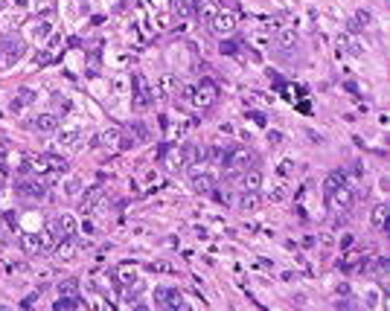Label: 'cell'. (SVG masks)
Instances as JSON below:
<instances>
[{"mask_svg": "<svg viewBox=\"0 0 390 311\" xmlns=\"http://www.w3.org/2000/svg\"><path fill=\"white\" fill-rule=\"evenodd\" d=\"M12 3H15V6H20V9H24V6H27L29 0H12Z\"/></svg>", "mask_w": 390, "mask_h": 311, "instance_id": "37", "label": "cell"}, {"mask_svg": "<svg viewBox=\"0 0 390 311\" xmlns=\"http://www.w3.org/2000/svg\"><path fill=\"white\" fill-rule=\"evenodd\" d=\"M53 102H55V108H61V114H67V111H70V102H67L64 96H55Z\"/></svg>", "mask_w": 390, "mask_h": 311, "instance_id": "29", "label": "cell"}, {"mask_svg": "<svg viewBox=\"0 0 390 311\" xmlns=\"http://www.w3.org/2000/svg\"><path fill=\"white\" fill-rule=\"evenodd\" d=\"M67 169V160L55 157V154H29L24 160V175H35V178H50Z\"/></svg>", "mask_w": 390, "mask_h": 311, "instance_id": "1", "label": "cell"}, {"mask_svg": "<svg viewBox=\"0 0 390 311\" xmlns=\"http://www.w3.org/2000/svg\"><path fill=\"white\" fill-rule=\"evenodd\" d=\"M259 204H262V201H259L256 192H245V195L239 198V210H242V213H254V210H259Z\"/></svg>", "mask_w": 390, "mask_h": 311, "instance_id": "20", "label": "cell"}, {"mask_svg": "<svg viewBox=\"0 0 390 311\" xmlns=\"http://www.w3.org/2000/svg\"><path fill=\"white\" fill-rule=\"evenodd\" d=\"M117 282L122 285V288H131V285H137V267L131 265V262H122V265H117Z\"/></svg>", "mask_w": 390, "mask_h": 311, "instance_id": "13", "label": "cell"}, {"mask_svg": "<svg viewBox=\"0 0 390 311\" xmlns=\"http://www.w3.org/2000/svg\"><path fill=\"white\" fill-rule=\"evenodd\" d=\"M154 302H157V305H172V308H181L183 297L175 291V288H160V291H154Z\"/></svg>", "mask_w": 390, "mask_h": 311, "instance_id": "12", "label": "cell"}, {"mask_svg": "<svg viewBox=\"0 0 390 311\" xmlns=\"http://www.w3.org/2000/svg\"><path fill=\"white\" fill-rule=\"evenodd\" d=\"M32 128L41 134H53L55 128H58V116L55 114H38L35 119H32Z\"/></svg>", "mask_w": 390, "mask_h": 311, "instance_id": "15", "label": "cell"}, {"mask_svg": "<svg viewBox=\"0 0 390 311\" xmlns=\"http://www.w3.org/2000/svg\"><path fill=\"white\" fill-rule=\"evenodd\" d=\"M82 140H85L82 125H70V128H61V131H58V146H61V149H76Z\"/></svg>", "mask_w": 390, "mask_h": 311, "instance_id": "10", "label": "cell"}, {"mask_svg": "<svg viewBox=\"0 0 390 311\" xmlns=\"http://www.w3.org/2000/svg\"><path fill=\"white\" fill-rule=\"evenodd\" d=\"M18 192L24 198H38V201H41V198L47 195V183L38 180L35 175H24V178L18 180Z\"/></svg>", "mask_w": 390, "mask_h": 311, "instance_id": "8", "label": "cell"}, {"mask_svg": "<svg viewBox=\"0 0 390 311\" xmlns=\"http://www.w3.org/2000/svg\"><path fill=\"white\" fill-rule=\"evenodd\" d=\"M55 250V256L61 259V262H70L73 256H76V241H73V236H67V239H58L53 244Z\"/></svg>", "mask_w": 390, "mask_h": 311, "instance_id": "14", "label": "cell"}, {"mask_svg": "<svg viewBox=\"0 0 390 311\" xmlns=\"http://www.w3.org/2000/svg\"><path fill=\"white\" fill-rule=\"evenodd\" d=\"M58 291H61V294H73V291H76V279H67L64 285H58Z\"/></svg>", "mask_w": 390, "mask_h": 311, "instance_id": "31", "label": "cell"}, {"mask_svg": "<svg viewBox=\"0 0 390 311\" xmlns=\"http://www.w3.org/2000/svg\"><path fill=\"white\" fill-rule=\"evenodd\" d=\"M117 142H119V131L117 128H108V131H102L99 137H93L91 146H108V149H114Z\"/></svg>", "mask_w": 390, "mask_h": 311, "instance_id": "18", "label": "cell"}, {"mask_svg": "<svg viewBox=\"0 0 390 311\" xmlns=\"http://www.w3.org/2000/svg\"><path fill=\"white\" fill-rule=\"evenodd\" d=\"M187 102H192L198 111H210L218 102V85L213 79H198L190 88V99Z\"/></svg>", "mask_w": 390, "mask_h": 311, "instance_id": "2", "label": "cell"}, {"mask_svg": "<svg viewBox=\"0 0 390 311\" xmlns=\"http://www.w3.org/2000/svg\"><path fill=\"white\" fill-rule=\"evenodd\" d=\"M163 160H166V169H169V172H187V169H190V160H187L183 146H181V149H169L163 154Z\"/></svg>", "mask_w": 390, "mask_h": 311, "instance_id": "11", "label": "cell"}, {"mask_svg": "<svg viewBox=\"0 0 390 311\" xmlns=\"http://www.w3.org/2000/svg\"><path fill=\"white\" fill-rule=\"evenodd\" d=\"M355 195H353V189L346 186H338L335 192H329L326 195V204H329V213L335 215V218H344L346 213H350V206H353Z\"/></svg>", "mask_w": 390, "mask_h": 311, "instance_id": "3", "label": "cell"}, {"mask_svg": "<svg viewBox=\"0 0 390 311\" xmlns=\"http://www.w3.org/2000/svg\"><path fill=\"white\" fill-rule=\"evenodd\" d=\"M67 192H70V195H76V192H79V180H70V183H67Z\"/></svg>", "mask_w": 390, "mask_h": 311, "instance_id": "35", "label": "cell"}, {"mask_svg": "<svg viewBox=\"0 0 390 311\" xmlns=\"http://www.w3.org/2000/svg\"><path fill=\"white\" fill-rule=\"evenodd\" d=\"M259 186H262V172L259 169H245V175H242V189L245 192H259Z\"/></svg>", "mask_w": 390, "mask_h": 311, "instance_id": "16", "label": "cell"}, {"mask_svg": "<svg viewBox=\"0 0 390 311\" xmlns=\"http://www.w3.org/2000/svg\"><path fill=\"white\" fill-rule=\"evenodd\" d=\"M224 166L233 172V175H236V172L251 169V166H256V154H254V149H227Z\"/></svg>", "mask_w": 390, "mask_h": 311, "instance_id": "4", "label": "cell"}, {"mask_svg": "<svg viewBox=\"0 0 390 311\" xmlns=\"http://www.w3.org/2000/svg\"><path fill=\"white\" fill-rule=\"evenodd\" d=\"M172 93H178V79L175 76H160L157 79V88H154V96H172Z\"/></svg>", "mask_w": 390, "mask_h": 311, "instance_id": "17", "label": "cell"}, {"mask_svg": "<svg viewBox=\"0 0 390 311\" xmlns=\"http://www.w3.org/2000/svg\"><path fill=\"white\" fill-rule=\"evenodd\" d=\"M190 183L198 195H213V189H216V175H213V172H201L198 166H190Z\"/></svg>", "mask_w": 390, "mask_h": 311, "instance_id": "5", "label": "cell"}, {"mask_svg": "<svg viewBox=\"0 0 390 311\" xmlns=\"http://www.w3.org/2000/svg\"><path fill=\"white\" fill-rule=\"evenodd\" d=\"M239 24V15L230 9H218L216 15H213V20H210V27H213V32H218V35H230L233 29H236Z\"/></svg>", "mask_w": 390, "mask_h": 311, "instance_id": "6", "label": "cell"}, {"mask_svg": "<svg viewBox=\"0 0 390 311\" xmlns=\"http://www.w3.org/2000/svg\"><path fill=\"white\" fill-rule=\"evenodd\" d=\"M99 198H102V189L99 186H93V189H88V195L82 198V213H91L93 206L99 204Z\"/></svg>", "mask_w": 390, "mask_h": 311, "instance_id": "23", "label": "cell"}, {"mask_svg": "<svg viewBox=\"0 0 390 311\" xmlns=\"http://www.w3.org/2000/svg\"><path fill=\"white\" fill-rule=\"evenodd\" d=\"M248 119H254L256 125H265V122H268V119H265L262 114H256V111H248Z\"/></svg>", "mask_w": 390, "mask_h": 311, "instance_id": "32", "label": "cell"}, {"mask_svg": "<svg viewBox=\"0 0 390 311\" xmlns=\"http://www.w3.org/2000/svg\"><path fill=\"white\" fill-rule=\"evenodd\" d=\"M335 53H338V58H346V41H344V38H338Z\"/></svg>", "mask_w": 390, "mask_h": 311, "instance_id": "30", "label": "cell"}, {"mask_svg": "<svg viewBox=\"0 0 390 311\" xmlns=\"http://www.w3.org/2000/svg\"><path fill=\"white\" fill-rule=\"evenodd\" d=\"M291 166H294L291 160H282L280 166H277V175H280V178H289V175H291Z\"/></svg>", "mask_w": 390, "mask_h": 311, "instance_id": "27", "label": "cell"}, {"mask_svg": "<svg viewBox=\"0 0 390 311\" xmlns=\"http://www.w3.org/2000/svg\"><path fill=\"white\" fill-rule=\"evenodd\" d=\"M50 20H38V24H32V27H29V38H32V41H44L47 35H50Z\"/></svg>", "mask_w": 390, "mask_h": 311, "instance_id": "22", "label": "cell"}, {"mask_svg": "<svg viewBox=\"0 0 390 311\" xmlns=\"http://www.w3.org/2000/svg\"><path fill=\"white\" fill-rule=\"evenodd\" d=\"M282 195H285L282 189H274V192H271V201H282Z\"/></svg>", "mask_w": 390, "mask_h": 311, "instance_id": "36", "label": "cell"}, {"mask_svg": "<svg viewBox=\"0 0 390 311\" xmlns=\"http://www.w3.org/2000/svg\"><path fill=\"white\" fill-rule=\"evenodd\" d=\"M338 186H344V175H341V172H329L326 175V180H323V192H335Z\"/></svg>", "mask_w": 390, "mask_h": 311, "instance_id": "24", "label": "cell"}, {"mask_svg": "<svg viewBox=\"0 0 390 311\" xmlns=\"http://www.w3.org/2000/svg\"><path fill=\"white\" fill-rule=\"evenodd\" d=\"M50 230H53L55 241L58 239H67V236H73L76 233V218H73L70 213H58L55 218H50V224H47Z\"/></svg>", "mask_w": 390, "mask_h": 311, "instance_id": "7", "label": "cell"}, {"mask_svg": "<svg viewBox=\"0 0 390 311\" xmlns=\"http://www.w3.org/2000/svg\"><path fill=\"white\" fill-rule=\"evenodd\" d=\"M353 236H344V239H341V247H344V250H350V247H353Z\"/></svg>", "mask_w": 390, "mask_h": 311, "instance_id": "34", "label": "cell"}, {"mask_svg": "<svg viewBox=\"0 0 390 311\" xmlns=\"http://www.w3.org/2000/svg\"><path fill=\"white\" fill-rule=\"evenodd\" d=\"M373 227L376 230H387V204L373 206Z\"/></svg>", "mask_w": 390, "mask_h": 311, "instance_id": "21", "label": "cell"}, {"mask_svg": "<svg viewBox=\"0 0 390 311\" xmlns=\"http://www.w3.org/2000/svg\"><path fill=\"white\" fill-rule=\"evenodd\" d=\"M195 9H198V0H175V12L178 15H195Z\"/></svg>", "mask_w": 390, "mask_h": 311, "instance_id": "26", "label": "cell"}, {"mask_svg": "<svg viewBox=\"0 0 390 311\" xmlns=\"http://www.w3.org/2000/svg\"><path fill=\"white\" fill-rule=\"evenodd\" d=\"M20 55H24V41H15V38H9L6 44H3V50H0V67L6 70V67H12V64L18 61Z\"/></svg>", "mask_w": 390, "mask_h": 311, "instance_id": "9", "label": "cell"}, {"mask_svg": "<svg viewBox=\"0 0 390 311\" xmlns=\"http://www.w3.org/2000/svg\"><path fill=\"white\" fill-rule=\"evenodd\" d=\"M213 192H216V189H213ZM216 201H218V204H230V192H216Z\"/></svg>", "mask_w": 390, "mask_h": 311, "instance_id": "33", "label": "cell"}, {"mask_svg": "<svg viewBox=\"0 0 390 311\" xmlns=\"http://www.w3.org/2000/svg\"><path fill=\"white\" fill-rule=\"evenodd\" d=\"M82 305H85V302L79 300V297H58L53 308L55 311H67V308H82Z\"/></svg>", "mask_w": 390, "mask_h": 311, "instance_id": "25", "label": "cell"}, {"mask_svg": "<svg viewBox=\"0 0 390 311\" xmlns=\"http://www.w3.org/2000/svg\"><path fill=\"white\" fill-rule=\"evenodd\" d=\"M274 44L280 47V50H291V47L297 44V32L294 29H280L277 38H274Z\"/></svg>", "mask_w": 390, "mask_h": 311, "instance_id": "19", "label": "cell"}, {"mask_svg": "<svg viewBox=\"0 0 390 311\" xmlns=\"http://www.w3.org/2000/svg\"><path fill=\"white\" fill-rule=\"evenodd\" d=\"M131 131H134V137H137V140H146V137H149V131H146V128H143L140 122H134V125H131Z\"/></svg>", "mask_w": 390, "mask_h": 311, "instance_id": "28", "label": "cell"}]
</instances>
